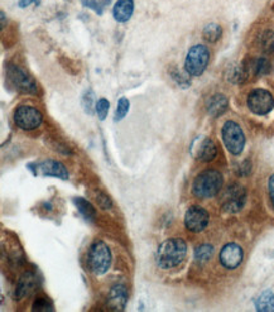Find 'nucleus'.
Here are the masks:
<instances>
[{
	"instance_id": "39448f33",
	"label": "nucleus",
	"mask_w": 274,
	"mask_h": 312,
	"mask_svg": "<svg viewBox=\"0 0 274 312\" xmlns=\"http://www.w3.org/2000/svg\"><path fill=\"white\" fill-rule=\"evenodd\" d=\"M210 61V52L203 44L191 47L186 56L185 70L191 76H201Z\"/></svg>"
},
{
	"instance_id": "c756f323",
	"label": "nucleus",
	"mask_w": 274,
	"mask_h": 312,
	"mask_svg": "<svg viewBox=\"0 0 274 312\" xmlns=\"http://www.w3.org/2000/svg\"><path fill=\"white\" fill-rule=\"evenodd\" d=\"M33 2H34V0H19L18 6L21 7V8H27V7L31 6Z\"/></svg>"
},
{
	"instance_id": "ddd939ff",
	"label": "nucleus",
	"mask_w": 274,
	"mask_h": 312,
	"mask_svg": "<svg viewBox=\"0 0 274 312\" xmlns=\"http://www.w3.org/2000/svg\"><path fill=\"white\" fill-rule=\"evenodd\" d=\"M126 303H128V289L124 284H115L109 292V308L111 311H124Z\"/></svg>"
},
{
	"instance_id": "5701e85b",
	"label": "nucleus",
	"mask_w": 274,
	"mask_h": 312,
	"mask_svg": "<svg viewBox=\"0 0 274 312\" xmlns=\"http://www.w3.org/2000/svg\"><path fill=\"white\" fill-rule=\"evenodd\" d=\"M214 248L210 244H202L195 249V258L198 262H208L213 257Z\"/></svg>"
},
{
	"instance_id": "aec40b11",
	"label": "nucleus",
	"mask_w": 274,
	"mask_h": 312,
	"mask_svg": "<svg viewBox=\"0 0 274 312\" xmlns=\"http://www.w3.org/2000/svg\"><path fill=\"white\" fill-rule=\"evenodd\" d=\"M221 34H223V29L219 24L216 23H210L203 28L202 36L205 38V41L210 42V43H215L220 39Z\"/></svg>"
},
{
	"instance_id": "7c9ffc66",
	"label": "nucleus",
	"mask_w": 274,
	"mask_h": 312,
	"mask_svg": "<svg viewBox=\"0 0 274 312\" xmlns=\"http://www.w3.org/2000/svg\"><path fill=\"white\" fill-rule=\"evenodd\" d=\"M4 23H6V14H4V12H2V27H4Z\"/></svg>"
},
{
	"instance_id": "f257e3e1",
	"label": "nucleus",
	"mask_w": 274,
	"mask_h": 312,
	"mask_svg": "<svg viewBox=\"0 0 274 312\" xmlns=\"http://www.w3.org/2000/svg\"><path fill=\"white\" fill-rule=\"evenodd\" d=\"M187 256V244L182 239H168L159 245L156 254L157 264L162 269H172L185 261Z\"/></svg>"
},
{
	"instance_id": "b1692460",
	"label": "nucleus",
	"mask_w": 274,
	"mask_h": 312,
	"mask_svg": "<svg viewBox=\"0 0 274 312\" xmlns=\"http://www.w3.org/2000/svg\"><path fill=\"white\" fill-rule=\"evenodd\" d=\"M109 109H110V102H109L108 99L101 97V99H99L98 101H96L95 110H96V114H98V118L100 119L101 121L106 119V116H108V113H109Z\"/></svg>"
},
{
	"instance_id": "f3484780",
	"label": "nucleus",
	"mask_w": 274,
	"mask_h": 312,
	"mask_svg": "<svg viewBox=\"0 0 274 312\" xmlns=\"http://www.w3.org/2000/svg\"><path fill=\"white\" fill-rule=\"evenodd\" d=\"M74 204H75V206H76L77 211L81 214V216L85 219V220L91 221V223L95 221L96 210L91 202L85 200L84 197H75Z\"/></svg>"
},
{
	"instance_id": "20e7f679",
	"label": "nucleus",
	"mask_w": 274,
	"mask_h": 312,
	"mask_svg": "<svg viewBox=\"0 0 274 312\" xmlns=\"http://www.w3.org/2000/svg\"><path fill=\"white\" fill-rule=\"evenodd\" d=\"M223 142L226 149L234 156H239L245 147V134L238 123L233 120L226 121L221 129Z\"/></svg>"
},
{
	"instance_id": "f03ea898",
	"label": "nucleus",
	"mask_w": 274,
	"mask_h": 312,
	"mask_svg": "<svg viewBox=\"0 0 274 312\" xmlns=\"http://www.w3.org/2000/svg\"><path fill=\"white\" fill-rule=\"evenodd\" d=\"M224 178L220 172L208 169L198 174L192 184V192L200 199H210L220 192Z\"/></svg>"
},
{
	"instance_id": "cd10ccee",
	"label": "nucleus",
	"mask_w": 274,
	"mask_h": 312,
	"mask_svg": "<svg viewBox=\"0 0 274 312\" xmlns=\"http://www.w3.org/2000/svg\"><path fill=\"white\" fill-rule=\"evenodd\" d=\"M93 99H94L93 92H86L84 99H82V105H84L86 113H91V110H93V105H94Z\"/></svg>"
},
{
	"instance_id": "412c9836",
	"label": "nucleus",
	"mask_w": 274,
	"mask_h": 312,
	"mask_svg": "<svg viewBox=\"0 0 274 312\" xmlns=\"http://www.w3.org/2000/svg\"><path fill=\"white\" fill-rule=\"evenodd\" d=\"M260 43L261 49L266 53H273L274 52V32L273 31H265L260 36Z\"/></svg>"
},
{
	"instance_id": "0eeeda50",
	"label": "nucleus",
	"mask_w": 274,
	"mask_h": 312,
	"mask_svg": "<svg viewBox=\"0 0 274 312\" xmlns=\"http://www.w3.org/2000/svg\"><path fill=\"white\" fill-rule=\"evenodd\" d=\"M246 201V192L243 186L238 183L230 184L224 191L221 197V207L226 213H239Z\"/></svg>"
},
{
	"instance_id": "4468645a",
	"label": "nucleus",
	"mask_w": 274,
	"mask_h": 312,
	"mask_svg": "<svg viewBox=\"0 0 274 312\" xmlns=\"http://www.w3.org/2000/svg\"><path fill=\"white\" fill-rule=\"evenodd\" d=\"M195 157L201 162H211L218 154V148L213 139L202 138V141L196 144Z\"/></svg>"
},
{
	"instance_id": "2eb2a0df",
	"label": "nucleus",
	"mask_w": 274,
	"mask_h": 312,
	"mask_svg": "<svg viewBox=\"0 0 274 312\" xmlns=\"http://www.w3.org/2000/svg\"><path fill=\"white\" fill-rule=\"evenodd\" d=\"M229 108V100L225 95L223 94H215L211 97H209L208 102H206V110H208L209 115L213 118H218V116L223 115Z\"/></svg>"
},
{
	"instance_id": "9d476101",
	"label": "nucleus",
	"mask_w": 274,
	"mask_h": 312,
	"mask_svg": "<svg viewBox=\"0 0 274 312\" xmlns=\"http://www.w3.org/2000/svg\"><path fill=\"white\" fill-rule=\"evenodd\" d=\"M28 168L32 169L33 174H43V176L57 177L59 179H68V171L66 167L58 161L54 159H47V161L39 162V163L28 164Z\"/></svg>"
},
{
	"instance_id": "9b49d317",
	"label": "nucleus",
	"mask_w": 274,
	"mask_h": 312,
	"mask_svg": "<svg viewBox=\"0 0 274 312\" xmlns=\"http://www.w3.org/2000/svg\"><path fill=\"white\" fill-rule=\"evenodd\" d=\"M209 220H210L209 213L198 205H193L186 211L185 225L192 233H201L205 230L206 226L209 225Z\"/></svg>"
},
{
	"instance_id": "6ab92c4d",
	"label": "nucleus",
	"mask_w": 274,
	"mask_h": 312,
	"mask_svg": "<svg viewBox=\"0 0 274 312\" xmlns=\"http://www.w3.org/2000/svg\"><path fill=\"white\" fill-rule=\"evenodd\" d=\"M246 64H248L250 75L254 74L256 76H264V75L270 74L271 71V65L266 58H258L255 61L246 62Z\"/></svg>"
},
{
	"instance_id": "6e6552de",
	"label": "nucleus",
	"mask_w": 274,
	"mask_h": 312,
	"mask_svg": "<svg viewBox=\"0 0 274 312\" xmlns=\"http://www.w3.org/2000/svg\"><path fill=\"white\" fill-rule=\"evenodd\" d=\"M43 116L38 109L29 105L18 106L14 111V123L24 131H32L38 128L42 124Z\"/></svg>"
},
{
	"instance_id": "1a4fd4ad",
	"label": "nucleus",
	"mask_w": 274,
	"mask_h": 312,
	"mask_svg": "<svg viewBox=\"0 0 274 312\" xmlns=\"http://www.w3.org/2000/svg\"><path fill=\"white\" fill-rule=\"evenodd\" d=\"M7 77H8L9 82L14 86V89L18 90L19 92L32 95L37 92L36 82L33 81V79L28 74H26L18 66L8 65V67H7Z\"/></svg>"
},
{
	"instance_id": "f8f14e48",
	"label": "nucleus",
	"mask_w": 274,
	"mask_h": 312,
	"mask_svg": "<svg viewBox=\"0 0 274 312\" xmlns=\"http://www.w3.org/2000/svg\"><path fill=\"white\" fill-rule=\"evenodd\" d=\"M244 258V251L235 243H229L221 249L220 263L228 269H235L241 264Z\"/></svg>"
},
{
	"instance_id": "c85d7f7f",
	"label": "nucleus",
	"mask_w": 274,
	"mask_h": 312,
	"mask_svg": "<svg viewBox=\"0 0 274 312\" xmlns=\"http://www.w3.org/2000/svg\"><path fill=\"white\" fill-rule=\"evenodd\" d=\"M268 190H269V195H270L271 204H273V206H274V174H271L270 178H269Z\"/></svg>"
},
{
	"instance_id": "dca6fc26",
	"label": "nucleus",
	"mask_w": 274,
	"mask_h": 312,
	"mask_svg": "<svg viewBox=\"0 0 274 312\" xmlns=\"http://www.w3.org/2000/svg\"><path fill=\"white\" fill-rule=\"evenodd\" d=\"M134 12V0H118L114 6L113 16L119 23H125L131 18Z\"/></svg>"
},
{
	"instance_id": "a878e982",
	"label": "nucleus",
	"mask_w": 274,
	"mask_h": 312,
	"mask_svg": "<svg viewBox=\"0 0 274 312\" xmlns=\"http://www.w3.org/2000/svg\"><path fill=\"white\" fill-rule=\"evenodd\" d=\"M32 309L37 312H49V311H53L54 308H53V306H52V304L47 301V299L37 298L33 304V308Z\"/></svg>"
},
{
	"instance_id": "393cba45",
	"label": "nucleus",
	"mask_w": 274,
	"mask_h": 312,
	"mask_svg": "<svg viewBox=\"0 0 274 312\" xmlns=\"http://www.w3.org/2000/svg\"><path fill=\"white\" fill-rule=\"evenodd\" d=\"M95 197H96V201H98L99 206H100L101 209H104V210H109V209L113 207V201H111L110 197H109L106 194H104V192L98 191L96 192Z\"/></svg>"
},
{
	"instance_id": "a211bd4d",
	"label": "nucleus",
	"mask_w": 274,
	"mask_h": 312,
	"mask_svg": "<svg viewBox=\"0 0 274 312\" xmlns=\"http://www.w3.org/2000/svg\"><path fill=\"white\" fill-rule=\"evenodd\" d=\"M255 307L258 311L261 312H274V292L264 291L256 298Z\"/></svg>"
},
{
	"instance_id": "bb28decb",
	"label": "nucleus",
	"mask_w": 274,
	"mask_h": 312,
	"mask_svg": "<svg viewBox=\"0 0 274 312\" xmlns=\"http://www.w3.org/2000/svg\"><path fill=\"white\" fill-rule=\"evenodd\" d=\"M81 3L87 8L94 9L96 13H103V4H100V2H98V0H81Z\"/></svg>"
},
{
	"instance_id": "423d86ee",
	"label": "nucleus",
	"mask_w": 274,
	"mask_h": 312,
	"mask_svg": "<svg viewBox=\"0 0 274 312\" xmlns=\"http://www.w3.org/2000/svg\"><path fill=\"white\" fill-rule=\"evenodd\" d=\"M249 110L255 115H266L274 108V97L268 90L255 89L248 95L246 100Z\"/></svg>"
},
{
	"instance_id": "7ed1b4c3",
	"label": "nucleus",
	"mask_w": 274,
	"mask_h": 312,
	"mask_svg": "<svg viewBox=\"0 0 274 312\" xmlns=\"http://www.w3.org/2000/svg\"><path fill=\"white\" fill-rule=\"evenodd\" d=\"M111 252L104 241H95L90 246L87 253V266L89 269L96 276L106 273L111 264Z\"/></svg>"
},
{
	"instance_id": "4be33fe9",
	"label": "nucleus",
	"mask_w": 274,
	"mask_h": 312,
	"mask_svg": "<svg viewBox=\"0 0 274 312\" xmlns=\"http://www.w3.org/2000/svg\"><path fill=\"white\" fill-rule=\"evenodd\" d=\"M129 109H130V102L126 97H120L118 102V106H116V111L115 115H114V120L115 121H120L128 115Z\"/></svg>"
}]
</instances>
